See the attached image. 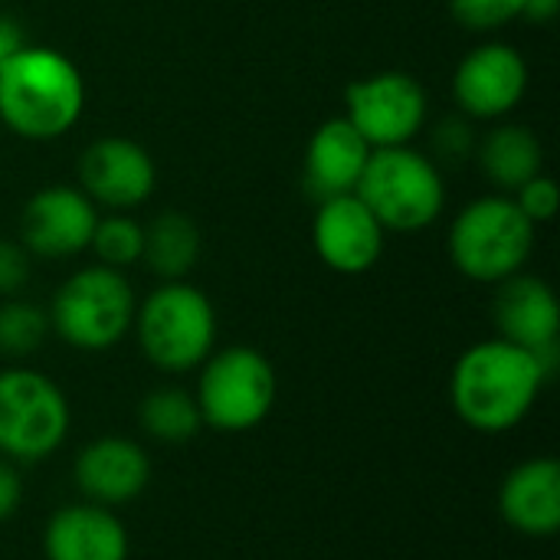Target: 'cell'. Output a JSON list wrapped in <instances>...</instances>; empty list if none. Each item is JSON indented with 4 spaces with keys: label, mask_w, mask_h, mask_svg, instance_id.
Returning a JSON list of instances; mask_svg holds the SVG:
<instances>
[{
    "label": "cell",
    "mask_w": 560,
    "mask_h": 560,
    "mask_svg": "<svg viewBox=\"0 0 560 560\" xmlns=\"http://www.w3.org/2000/svg\"><path fill=\"white\" fill-rule=\"evenodd\" d=\"M135 292L121 269L85 266L72 272L52 295L49 331L75 351H108L135 325Z\"/></svg>",
    "instance_id": "8992f818"
},
{
    "label": "cell",
    "mask_w": 560,
    "mask_h": 560,
    "mask_svg": "<svg viewBox=\"0 0 560 560\" xmlns=\"http://www.w3.org/2000/svg\"><path fill=\"white\" fill-rule=\"evenodd\" d=\"M33 272V256L26 253L23 243H7L0 240V295L16 299Z\"/></svg>",
    "instance_id": "484cf974"
},
{
    "label": "cell",
    "mask_w": 560,
    "mask_h": 560,
    "mask_svg": "<svg viewBox=\"0 0 560 560\" xmlns=\"http://www.w3.org/2000/svg\"><path fill=\"white\" fill-rule=\"evenodd\" d=\"M384 233L387 230L361 203V197L345 194V197H331L318 203V213L312 223V246L328 269L341 276H361L381 262Z\"/></svg>",
    "instance_id": "4fadbf2b"
},
{
    "label": "cell",
    "mask_w": 560,
    "mask_h": 560,
    "mask_svg": "<svg viewBox=\"0 0 560 560\" xmlns=\"http://www.w3.org/2000/svg\"><path fill=\"white\" fill-rule=\"evenodd\" d=\"M371 151L374 148L361 138V131L348 118L322 121L305 148V190L318 203L354 194Z\"/></svg>",
    "instance_id": "ac0fdd59"
},
{
    "label": "cell",
    "mask_w": 560,
    "mask_h": 560,
    "mask_svg": "<svg viewBox=\"0 0 560 560\" xmlns=\"http://www.w3.org/2000/svg\"><path fill=\"white\" fill-rule=\"evenodd\" d=\"M138 423L151 440H158L164 446H180L200 433L203 417H200V407L190 390L167 384V387H154L138 404Z\"/></svg>",
    "instance_id": "44dd1931"
},
{
    "label": "cell",
    "mask_w": 560,
    "mask_h": 560,
    "mask_svg": "<svg viewBox=\"0 0 560 560\" xmlns=\"http://www.w3.org/2000/svg\"><path fill=\"white\" fill-rule=\"evenodd\" d=\"M23 502V482L10 459H0V522L13 518Z\"/></svg>",
    "instance_id": "83f0119b"
},
{
    "label": "cell",
    "mask_w": 560,
    "mask_h": 560,
    "mask_svg": "<svg viewBox=\"0 0 560 560\" xmlns=\"http://www.w3.org/2000/svg\"><path fill=\"white\" fill-rule=\"evenodd\" d=\"M279 381L272 361L246 345L213 351L200 364L197 407L203 427L217 433H246L256 430L276 407Z\"/></svg>",
    "instance_id": "52a82bcc"
},
{
    "label": "cell",
    "mask_w": 560,
    "mask_h": 560,
    "mask_svg": "<svg viewBox=\"0 0 560 560\" xmlns=\"http://www.w3.org/2000/svg\"><path fill=\"white\" fill-rule=\"evenodd\" d=\"M558 348L528 351L505 338H489L459 354L450 374V404L476 433H509L535 407L555 377Z\"/></svg>",
    "instance_id": "6da1fadb"
},
{
    "label": "cell",
    "mask_w": 560,
    "mask_h": 560,
    "mask_svg": "<svg viewBox=\"0 0 560 560\" xmlns=\"http://www.w3.org/2000/svg\"><path fill=\"white\" fill-rule=\"evenodd\" d=\"M141 259L164 282H180L200 259V230L180 210H164L144 226Z\"/></svg>",
    "instance_id": "ffe728a7"
},
{
    "label": "cell",
    "mask_w": 560,
    "mask_h": 560,
    "mask_svg": "<svg viewBox=\"0 0 560 560\" xmlns=\"http://www.w3.org/2000/svg\"><path fill=\"white\" fill-rule=\"evenodd\" d=\"M525 7L528 0H450L453 16L476 33H492L512 20H522Z\"/></svg>",
    "instance_id": "cb8c5ba5"
},
{
    "label": "cell",
    "mask_w": 560,
    "mask_h": 560,
    "mask_svg": "<svg viewBox=\"0 0 560 560\" xmlns=\"http://www.w3.org/2000/svg\"><path fill=\"white\" fill-rule=\"evenodd\" d=\"M476 154L482 174L505 194H515L545 167V148L538 135L525 125L492 128L482 141H476Z\"/></svg>",
    "instance_id": "d6986e66"
},
{
    "label": "cell",
    "mask_w": 560,
    "mask_h": 560,
    "mask_svg": "<svg viewBox=\"0 0 560 560\" xmlns=\"http://www.w3.org/2000/svg\"><path fill=\"white\" fill-rule=\"evenodd\" d=\"M46 560H128V528L112 509L75 502L46 522Z\"/></svg>",
    "instance_id": "e0dca14e"
},
{
    "label": "cell",
    "mask_w": 560,
    "mask_h": 560,
    "mask_svg": "<svg viewBox=\"0 0 560 560\" xmlns=\"http://www.w3.org/2000/svg\"><path fill=\"white\" fill-rule=\"evenodd\" d=\"M72 410L62 387L33 368L0 371V456L13 466L49 459L69 436Z\"/></svg>",
    "instance_id": "ba28073f"
},
{
    "label": "cell",
    "mask_w": 560,
    "mask_h": 560,
    "mask_svg": "<svg viewBox=\"0 0 560 560\" xmlns=\"http://www.w3.org/2000/svg\"><path fill=\"white\" fill-rule=\"evenodd\" d=\"M515 203H518V210L538 226V223H548V220H555V213H558L560 207V190L558 184L541 171L538 177H532L528 184H522L518 190H515Z\"/></svg>",
    "instance_id": "d4e9b609"
},
{
    "label": "cell",
    "mask_w": 560,
    "mask_h": 560,
    "mask_svg": "<svg viewBox=\"0 0 560 560\" xmlns=\"http://www.w3.org/2000/svg\"><path fill=\"white\" fill-rule=\"evenodd\" d=\"M72 479L82 502L118 509L135 502L151 482V459L141 443L128 436H98L79 450Z\"/></svg>",
    "instance_id": "5bb4252c"
},
{
    "label": "cell",
    "mask_w": 560,
    "mask_h": 560,
    "mask_svg": "<svg viewBox=\"0 0 560 560\" xmlns=\"http://www.w3.org/2000/svg\"><path fill=\"white\" fill-rule=\"evenodd\" d=\"M558 10L560 0H528L522 20H528V23H551L558 16Z\"/></svg>",
    "instance_id": "f546056e"
},
{
    "label": "cell",
    "mask_w": 560,
    "mask_h": 560,
    "mask_svg": "<svg viewBox=\"0 0 560 560\" xmlns=\"http://www.w3.org/2000/svg\"><path fill=\"white\" fill-rule=\"evenodd\" d=\"M348 121L371 148L410 144L427 125V92L410 72H374L358 79L345 92Z\"/></svg>",
    "instance_id": "9c48e42d"
},
{
    "label": "cell",
    "mask_w": 560,
    "mask_h": 560,
    "mask_svg": "<svg viewBox=\"0 0 560 560\" xmlns=\"http://www.w3.org/2000/svg\"><path fill=\"white\" fill-rule=\"evenodd\" d=\"M433 148H436V154L446 158V161H463V158H469V154L476 151L472 125H469L466 118H456V115L443 118V121L436 125V131H433Z\"/></svg>",
    "instance_id": "4316f807"
},
{
    "label": "cell",
    "mask_w": 560,
    "mask_h": 560,
    "mask_svg": "<svg viewBox=\"0 0 560 560\" xmlns=\"http://www.w3.org/2000/svg\"><path fill=\"white\" fill-rule=\"evenodd\" d=\"M89 249L98 256V266H108V269H128L141 259V249H144V226L125 213H115V217H98L95 223V233H92V243Z\"/></svg>",
    "instance_id": "603a6c76"
},
{
    "label": "cell",
    "mask_w": 560,
    "mask_h": 560,
    "mask_svg": "<svg viewBox=\"0 0 560 560\" xmlns=\"http://www.w3.org/2000/svg\"><path fill=\"white\" fill-rule=\"evenodd\" d=\"M492 315H495L499 338L522 345L528 351L558 348L560 305L555 289L545 279L518 272L499 282Z\"/></svg>",
    "instance_id": "2e32d148"
},
{
    "label": "cell",
    "mask_w": 560,
    "mask_h": 560,
    "mask_svg": "<svg viewBox=\"0 0 560 560\" xmlns=\"http://www.w3.org/2000/svg\"><path fill=\"white\" fill-rule=\"evenodd\" d=\"M158 184L151 154L131 138H98L79 158V190L108 210L141 207Z\"/></svg>",
    "instance_id": "7c38bea8"
},
{
    "label": "cell",
    "mask_w": 560,
    "mask_h": 560,
    "mask_svg": "<svg viewBox=\"0 0 560 560\" xmlns=\"http://www.w3.org/2000/svg\"><path fill=\"white\" fill-rule=\"evenodd\" d=\"M528 89V62L509 43H482L463 56L453 75V95L469 118H505Z\"/></svg>",
    "instance_id": "8fae6325"
},
{
    "label": "cell",
    "mask_w": 560,
    "mask_h": 560,
    "mask_svg": "<svg viewBox=\"0 0 560 560\" xmlns=\"http://www.w3.org/2000/svg\"><path fill=\"white\" fill-rule=\"evenodd\" d=\"M85 108V82L52 46H20L0 66V121L26 141L62 138Z\"/></svg>",
    "instance_id": "7a4b0ae2"
},
{
    "label": "cell",
    "mask_w": 560,
    "mask_h": 560,
    "mask_svg": "<svg viewBox=\"0 0 560 560\" xmlns=\"http://www.w3.org/2000/svg\"><path fill=\"white\" fill-rule=\"evenodd\" d=\"M499 515L525 538H551L560 528V466L551 456L518 463L499 486Z\"/></svg>",
    "instance_id": "9a60e30c"
},
{
    "label": "cell",
    "mask_w": 560,
    "mask_h": 560,
    "mask_svg": "<svg viewBox=\"0 0 560 560\" xmlns=\"http://www.w3.org/2000/svg\"><path fill=\"white\" fill-rule=\"evenodd\" d=\"M20 46H26L23 30L16 26V20H10V16H3V13H0V66H3V62H7Z\"/></svg>",
    "instance_id": "f1b7e54d"
},
{
    "label": "cell",
    "mask_w": 560,
    "mask_h": 560,
    "mask_svg": "<svg viewBox=\"0 0 560 560\" xmlns=\"http://www.w3.org/2000/svg\"><path fill=\"white\" fill-rule=\"evenodd\" d=\"M535 253V223L512 194H492L466 203L450 230L453 266L486 285H499L525 269Z\"/></svg>",
    "instance_id": "3957f363"
},
{
    "label": "cell",
    "mask_w": 560,
    "mask_h": 560,
    "mask_svg": "<svg viewBox=\"0 0 560 560\" xmlns=\"http://www.w3.org/2000/svg\"><path fill=\"white\" fill-rule=\"evenodd\" d=\"M354 194L377 217V223L394 233L427 230L446 203L440 167L410 144L374 148Z\"/></svg>",
    "instance_id": "5b68a950"
},
{
    "label": "cell",
    "mask_w": 560,
    "mask_h": 560,
    "mask_svg": "<svg viewBox=\"0 0 560 560\" xmlns=\"http://www.w3.org/2000/svg\"><path fill=\"white\" fill-rule=\"evenodd\" d=\"M98 223L95 203L79 187H43L20 213V243L36 259H69L89 249Z\"/></svg>",
    "instance_id": "30bf717a"
},
{
    "label": "cell",
    "mask_w": 560,
    "mask_h": 560,
    "mask_svg": "<svg viewBox=\"0 0 560 560\" xmlns=\"http://www.w3.org/2000/svg\"><path fill=\"white\" fill-rule=\"evenodd\" d=\"M49 335V315L23 299H7L0 305V354L3 358H30L36 348H43Z\"/></svg>",
    "instance_id": "7402d4cb"
},
{
    "label": "cell",
    "mask_w": 560,
    "mask_h": 560,
    "mask_svg": "<svg viewBox=\"0 0 560 560\" xmlns=\"http://www.w3.org/2000/svg\"><path fill=\"white\" fill-rule=\"evenodd\" d=\"M135 335L141 354L164 374L200 368L217 345L213 302L190 282H164L135 308Z\"/></svg>",
    "instance_id": "277c9868"
}]
</instances>
